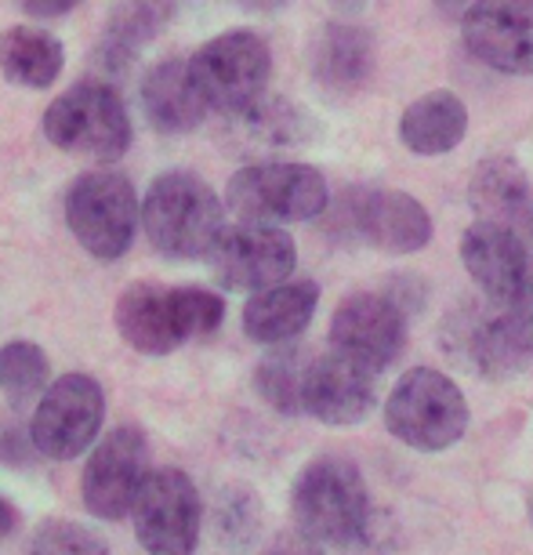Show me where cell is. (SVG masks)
Listing matches in <instances>:
<instances>
[{
    "mask_svg": "<svg viewBox=\"0 0 533 555\" xmlns=\"http://www.w3.org/2000/svg\"><path fill=\"white\" fill-rule=\"evenodd\" d=\"M290 516L301 538L323 548H355L370 533V494L349 457H316L295 476Z\"/></svg>",
    "mask_w": 533,
    "mask_h": 555,
    "instance_id": "obj_1",
    "label": "cell"
},
{
    "mask_svg": "<svg viewBox=\"0 0 533 555\" xmlns=\"http://www.w3.org/2000/svg\"><path fill=\"white\" fill-rule=\"evenodd\" d=\"M225 301L204 287L134 284L117 301L120 338L142 356H167L190 338L222 327Z\"/></svg>",
    "mask_w": 533,
    "mask_h": 555,
    "instance_id": "obj_2",
    "label": "cell"
},
{
    "mask_svg": "<svg viewBox=\"0 0 533 555\" xmlns=\"http://www.w3.org/2000/svg\"><path fill=\"white\" fill-rule=\"evenodd\" d=\"M142 229L164 258H207L225 229L222 201L193 171H164L142 196Z\"/></svg>",
    "mask_w": 533,
    "mask_h": 555,
    "instance_id": "obj_3",
    "label": "cell"
},
{
    "mask_svg": "<svg viewBox=\"0 0 533 555\" xmlns=\"http://www.w3.org/2000/svg\"><path fill=\"white\" fill-rule=\"evenodd\" d=\"M44 134L62 153L113 164L131 150L134 128L128 106L109 83L83 80L44 109Z\"/></svg>",
    "mask_w": 533,
    "mask_h": 555,
    "instance_id": "obj_4",
    "label": "cell"
},
{
    "mask_svg": "<svg viewBox=\"0 0 533 555\" xmlns=\"http://www.w3.org/2000/svg\"><path fill=\"white\" fill-rule=\"evenodd\" d=\"M225 204L239 222L295 225L327 211V178L309 164H250L229 178Z\"/></svg>",
    "mask_w": 533,
    "mask_h": 555,
    "instance_id": "obj_5",
    "label": "cell"
},
{
    "mask_svg": "<svg viewBox=\"0 0 533 555\" xmlns=\"http://www.w3.org/2000/svg\"><path fill=\"white\" fill-rule=\"evenodd\" d=\"M385 428L411 450L439 454L465 436L468 403L446 374L432 366H414L395 382L385 403Z\"/></svg>",
    "mask_w": 533,
    "mask_h": 555,
    "instance_id": "obj_6",
    "label": "cell"
},
{
    "mask_svg": "<svg viewBox=\"0 0 533 555\" xmlns=\"http://www.w3.org/2000/svg\"><path fill=\"white\" fill-rule=\"evenodd\" d=\"M190 73L207 109L225 113V117H244L255 102L265 99L273 51L255 29H229V34H218L204 48H196Z\"/></svg>",
    "mask_w": 533,
    "mask_h": 555,
    "instance_id": "obj_7",
    "label": "cell"
},
{
    "mask_svg": "<svg viewBox=\"0 0 533 555\" xmlns=\"http://www.w3.org/2000/svg\"><path fill=\"white\" fill-rule=\"evenodd\" d=\"M142 207L134 185L117 171H88L66 193V225L73 240L99 261H117L131 250Z\"/></svg>",
    "mask_w": 533,
    "mask_h": 555,
    "instance_id": "obj_8",
    "label": "cell"
},
{
    "mask_svg": "<svg viewBox=\"0 0 533 555\" xmlns=\"http://www.w3.org/2000/svg\"><path fill=\"white\" fill-rule=\"evenodd\" d=\"M106 422V392L91 374H62L48 385V392L37 400V411L29 417V436L40 457L73 461L83 450L95 447V439Z\"/></svg>",
    "mask_w": 533,
    "mask_h": 555,
    "instance_id": "obj_9",
    "label": "cell"
},
{
    "mask_svg": "<svg viewBox=\"0 0 533 555\" xmlns=\"http://www.w3.org/2000/svg\"><path fill=\"white\" fill-rule=\"evenodd\" d=\"M131 519L134 538L150 555H193L204 527L200 490L182 468H153Z\"/></svg>",
    "mask_w": 533,
    "mask_h": 555,
    "instance_id": "obj_10",
    "label": "cell"
},
{
    "mask_svg": "<svg viewBox=\"0 0 533 555\" xmlns=\"http://www.w3.org/2000/svg\"><path fill=\"white\" fill-rule=\"evenodd\" d=\"M150 443L134 425L113 428L91 447V457L80 476L83 508L95 519L117 522L134 512L145 479H150Z\"/></svg>",
    "mask_w": 533,
    "mask_h": 555,
    "instance_id": "obj_11",
    "label": "cell"
},
{
    "mask_svg": "<svg viewBox=\"0 0 533 555\" xmlns=\"http://www.w3.org/2000/svg\"><path fill=\"white\" fill-rule=\"evenodd\" d=\"M207 261H211L214 280L225 291L258 295V291H269L290 280V272L298 266V250L295 240L284 233V225L239 222L222 229Z\"/></svg>",
    "mask_w": 533,
    "mask_h": 555,
    "instance_id": "obj_12",
    "label": "cell"
},
{
    "mask_svg": "<svg viewBox=\"0 0 533 555\" xmlns=\"http://www.w3.org/2000/svg\"><path fill=\"white\" fill-rule=\"evenodd\" d=\"M465 48L508 77H533V0H476L461 18Z\"/></svg>",
    "mask_w": 533,
    "mask_h": 555,
    "instance_id": "obj_13",
    "label": "cell"
},
{
    "mask_svg": "<svg viewBox=\"0 0 533 555\" xmlns=\"http://www.w3.org/2000/svg\"><path fill=\"white\" fill-rule=\"evenodd\" d=\"M461 261L468 276L494 306L516 312L533 287V261L526 250V236L511 233L505 225L476 222L461 236Z\"/></svg>",
    "mask_w": 533,
    "mask_h": 555,
    "instance_id": "obj_14",
    "label": "cell"
},
{
    "mask_svg": "<svg viewBox=\"0 0 533 555\" xmlns=\"http://www.w3.org/2000/svg\"><path fill=\"white\" fill-rule=\"evenodd\" d=\"M406 345V312L389 295H352L330 320V349L367 363L370 371H389Z\"/></svg>",
    "mask_w": 533,
    "mask_h": 555,
    "instance_id": "obj_15",
    "label": "cell"
},
{
    "mask_svg": "<svg viewBox=\"0 0 533 555\" xmlns=\"http://www.w3.org/2000/svg\"><path fill=\"white\" fill-rule=\"evenodd\" d=\"M378 371L367 363L352 360L338 349L316 356L306 371V389H301V406L323 425H360L378 403Z\"/></svg>",
    "mask_w": 533,
    "mask_h": 555,
    "instance_id": "obj_16",
    "label": "cell"
},
{
    "mask_svg": "<svg viewBox=\"0 0 533 555\" xmlns=\"http://www.w3.org/2000/svg\"><path fill=\"white\" fill-rule=\"evenodd\" d=\"M341 218L360 240L385 255H414L432 240V218L425 204L400 190H370L344 196Z\"/></svg>",
    "mask_w": 533,
    "mask_h": 555,
    "instance_id": "obj_17",
    "label": "cell"
},
{
    "mask_svg": "<svg viewBox=\"0 0 533 555\" xmlns=\"http://www.w3.org/2000/svg\"><path fill=\"white\" fill-rule=\"evenodd\" d=\"M457 338L465 363L490 382H508L533 363V323L508 309L468 317Z\"/></svg>",
    "mask_w": 533,
    "mask_h": 555,
    "instance_id": "obj_18",
    "label": "cell"
},
{
    "mask_svg": "<svg viewBox=\"0 0 533 555\" xmlns=\"http://www.w3.org/2000/svg\"><path fill=\"white\" fill-rule=\"evenodd\" d=\"M139 99L150 128L160 134H190L207 117V102L185 59H164L145 69Z\"/></svg>",
    "mask_w": 533,
    "mask_h": 555,
    "instance_id": "obj_19",
    "label": "cell"
},
{
    "mask_svg": "<svg viewBox=\"0 0 533 555\" xmlns=\"http://www.w3.org/2000/svg\"><path fill=\"white\" fill-rule=\"evenodd\" d=\"M468 204L479 222L505 225L519 236H533V193L526 171L508 156H490L472 171Z\"/></svg>",
    "mask_w": 533,
    "mask_h": 555,
    "instance_id": "obj_20",
    "label": "cell"
},
{
    "mask_svg": "<svg viewBox=\"0 0 533 555\" xmlns=\"http://www.w3.org/2000/svg\"><path fill=\"white\" fill-rule=\"evenodd\" d=\"M374 73V37L363 26L330 23L312 44V80L327 95H352Z\"/></svg>",
    "mask_w": 533,
    "mask_h": 555,
    "instance_id": "obj_21",
    "label": "cell"
},
{
    "mask_svg": "<svg viewBox=\"0 0 533 555\" xmlns=\"http://www.w3.org/2000/svg\"><path fill=\"white\" fill-rule=\"evenodd\" d=\"M320 287L312 280H284V284L258 291L244 306V331L258 345H287L316 317Z\"/></svg>",
    "mask_w": 533,
    "mask_h": 555,
    "instance_id": "obj_22",
    "label": "cell"
},
{
    "mask_svg": "<svg viewBox=\"0 0 533 555\" xmlns=\"http://www.w3.org/2000/svg\"><path fill=\"white\" fill-rule=\"evenodd\" d=\"M167 23H171V0H120L106 18V29H102L95 51L99 69H128L160 37Z\"/></svg>",
    "mask_w": 533,
    "mask_h": 555,
    "instance_id": "obj_23",
    "label": "cell"
},
{
    "mask_svg": "<svg viewBox=\"0 0 533 555\" xmlns=\"http://www.w3.org/2000/svg\"><path fill=\"white\" fill-rule=\"evenodd\" d=\"M468 131V109L454 91H428L403 109L400 142L417 156H439L461 145Z\"/></svg>",
    "mask_w": 533,
    "mask_h": 555,
    "instance_id": "obj_24",
    "label": "cell"
},
{
    "mask_svg": "<svg viewBox=\"0 0 533 555\" xmlns=\"http://www.w3.org/2000/svg\"><path fill=\"white\" fill-rule=\"evenodd\" d=\"M62 66H66V51H62L58 37L44 34V29L12 26L0 34V73L15 88L44 91L58 80Z\"/></svg>",
    "mask_w": 533,
    "mask_h": 555,
    "instance_id": "obj_25",
    "label": "cell"
},
{
    "mask_svg": "<svg viewBox=\"0 0 533 555\" xmlns=\"http://www.w3.org/2000/svg\"><path fill=\"white\" fill-rule=\"evenodd\" d=\"M51 385V360L34 341L0 345V392L15 411H26Z\"/></svg>",
    "mask_w": 533,
    "mask_h": 555,
    "instance_id": "obj_26",
    "label": "cell"
},
{
    "mask_svg": "<svg viewBox=\"0 0 533 555\" xmlns=\"http://www.w3.org/2000/svg\"><path fill=\"white\" fill-rule=\"evenodd\" d=\"M312 356L301 349H276L258 363L255 371V389L273 411L295 417L306 414L301 406V389H306V371H309Z\"/></svg>",
    "mask_w": 533,
    "mask_h": 555,
    "instance_id": "obj_27",
    "label": "cell"
},
{
    "mask_svg": "<svg viewBox=\"0 0 533 555\" xmlns=\"http://www.w3.org/2000/svg\"><path fill=\"white\" fill-rule=\"evenodd\" d=\"M244 131L250 134L255 142L269 145V150H290V145H306L312 139V117L301 106L287 99H276V95H265L261 102H255L244 117Z\"/></svg>",
    "mask_w": 533,
    "mask_h": 555,
    "instance_id": "obj_28",
    "label": "cell"
},
{
    "mask_svg": "<svg viewBox=\"0 0 533 555\" xmlns=\"http://www.w3.org/2000/svg\"><path fill=\"white\" fill-rule=\"evenodd\" d=\"M29 555H109V544L73 519H48L37 527Z\"/></svg>",
    "mask_w": 533,
    "mask_h": 555,
    "instance_id": "obj_29",
    "label": "cell"
},
{
    "mask_svg": "<svg viewBox=\"0 0 533 555\" xmlns=\"http://www.w3.org/2000/svg\"><path fill=\"white\" fill-rule=\"evenodd\" d=\"M218 530H222V541H236V544L255 538V530H258V498L244 494V490L225 494L222 505H218Z\"/></svg>",
    "mask_w": 533,
    "mask_h": 555,
    "instance_id": "obj_30",
    "label": "cell"
},
{
    "mask_svg": "<svg viewBox=\"0 0 533 555\" xmlns=\"http://www.w3.org/2000/svg\"><path fill=\"white\" fill-rule=\"evenodd\" d=\"M40 457V450L34 447V436H23L18 428H0V461L8 465H34Z\"/></svg>",
    "mask_w": 533,
    "mask_h": 555,
    "instance_id": "obj_31",
    "label": "cell"
},
{
    "mask_svg": "<svg viewBox=\"0 0 533 555\" xmlns=\"http://www.w3.org/2000/svg\"><path fill=\"white\" fill-rule=\"evenodd\" d=\"M77 4H83V0H18V8L34 18H62V15H69Z\"/></svg>",
    "mask_w": 533,
    "mask_h": 555,
    "instance_id": "obj_32",
    "label": "cell"
},
{
    "mask_svg": "<svg viewBox=\"0 0 533 555\" xmlns=\"http://www.w3.org/2000/svg\"><path fill=\"white\" fill-rule=\"evenodd\" d=\"M15 527H18V512L12 501L0 494V541H4L8 533H15Z\"/></svg>",
    "mask_w": 533,
    "mask_h": 555,
    "instance_id": "obj_33",
    "label": "cell"
},
{
    "mask_svg": "<svg viewBox=\"0 0 533 555\" xmlns=\"http://www.w3.org/2000/svg\"><path fill=\"white\" fill-rule=\"evenodd\" d=\"M236 4L244 8V12H261V15H265V12H280L287 0H236Z\"/></svg>",
    "mask_w": 533,
    "mask_h": 555,
    "instance_id": "obj_34",
    "label": "cell"
},
{
    "mask_svg": "<svg viewBox=\"0 0 533 555\" xmlns=\"http://www.w3.org/2000/svg\"><path fill=\"white\" fill-rule=\"evenodd\" d=\"M363 4H367V0H330V8H334V12H341V15L363 12Z\"/></svg>",
    "mask_w": 533,
    "mask_h": 555,
    "instance_id": "obj_35",
    "label": "cell"
},
{
    "mask_svg": "<svg viewBox=\"0 0 533 555\" xmlns=\"http://www.w3.org/2000/svg\"><path fill=\"white\" fill-rule=\"evenodd\" d=\"M269 555H312V552H301V548H276V552H269Z\"/></svg>",
    "mask_w": 533,
    "mask_h": 555,
    "instance_id": "obj_36",
    "label": "cell"
}]
</instances>
